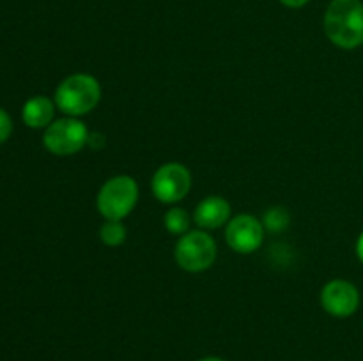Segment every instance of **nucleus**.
<instances>
[{"instance_id":"obj_14","label":"nucleus","mask_w":363,"mask_h":361,"mask_svg":"<svg viewBox=\"0 0 363 361\" xmlns=\"http://www.w3.org/2000/svg\"><path fill=\"white\" fill-rule=\"evenodd\" d=\"M11 133H13V120L6 110L0 108V144H4L11 137Z\"/></svg>"},{"instance_id":"obj_5","label":"nucleus","mask_w":363,"mask_h":361,"mask_svg":"<svg viewBox=\"0 0 363 361\" xmlns=\"http://www.w3.org/2000/svg\"><path fill=\"white\" fill-rule=\"evenodd\" d=\"M89 130L74 117H66L50 124L43 137V144L52 154L71 156L80 152L89 142Z\"/></svg>"},{"instance_id":"obj_17","label":"nucleus","mask_w":363,"mask_h":361,"mask_svg":"<svg viewBox=\"0 0 363 361\" xmlns=\"http://www.w3.org/2000/svg\"><path fill=\"white\" fill-rule=\"evenodd\" d=\"M199 361H225V360H222V357H216V356H206Z\"/></svg>"},{"instance_id":"obj_12","label":"nucleus","mask_w":363,"mask_h":361,"mask_svg":"<svg viewBox=\"0 0 363 361\" xmlns=\"http://www.w3.org/2000/svg\"><path fill=\"white\" fill-rule=\"evenodd\" d=\"M163 223H165V229L169 232L177 234V236H183L188 229H190V214H188L184 209L174 207L169 209L163 216Z\"/></svg>"},{"instance_id":"obj_8","label":"nucleus","mask_w":363,"mask_h":361,"mask_svg":"<svg viewBox=\"0 0 363 361\" xmlns=\"http://www.w3.org/2000/svg\"><path fill=\"white\" fill-rule=\"evenodd\" d=\"M321 304L333 317H350L360 306V292L347 280H332L323 287Z\"/></svg>"},{"instance_id":"obj_1","label":"nucleus","mask_w":363,"mask_h":361,"mask_svg":"<svg viewBox=\"0 0 363 361\" xmlns=\"http://www.w3.org/2000/svg\"><path fill=\"white\" fill-rule=\"evenodd\" d=\"M325 34L344 50L363 45L362 0H332L325 13Z\"/></svg>"},{"instance_id":"obj_16","label":"nucleus","mask_w":363,"mask_h":361,"mask_svg":"<svg viewBox=\"0 0 363 361\" xmlns=\"http://www.w3.org/2000/svg\"><path fill=\"white\" fill-rule=\"evenodd\" d=\"M357 255H358V258L363 262V232L360 234V237H358V241H357Z\"/></svg>"},{"instance_id":"obj_2","label":"nucleus","mask_w":363,"mask_h":361,"mask_svg":"<svg viewBox=\"0 0 363 361\" xmlns=\"http://www.w3.org/2000/svg\"><path fill=\"white\" fill-rule=\"evenodd\" d=\"M101 99V85L94 76L85 73L64 78L55 91V105L69 117H80L92 112Z\"/></svg>"},{"instance_id":"obj_15","label":"nucleus","mask_w":363,"mask_h":361,"mask_svg":"<svg viewBox=\"0 0 363 361\" xmlns=\"http://www.w3.org/2000/svg\"><path fill=\"white\" fill-rule=\"evenodd\" d=\"M284 6L293 7V9H298V7H303L305 4H308V0H280Z\"/></svg>"},{"instance_id":"obj_3","label":"nucleus","mask_w":363,"mask_h":361,"mask_svg":"<svg viewBox=\"0 0 363 361\" xmlns=\"http://www.w3.org/2000/svg\"><path fill=\"white\" fill-rule=\"evenodd\" d=\"M138 202V184L130 176H116L106 180L98 193V209L106 219H123Z\"/></svg>"},{"instance_id":"obj_9","label":"nucleus","mask_w":363,"mask_h":361,"mask_svg":"<svg viewBox=\"0 0 363 361\" xmlns=\"http://www.w3.org/2000/svg\"><path fill=\"white\" fill-rule=\"evenodd\" d=\"M230 216V204L222 197H208L195 207L194 218L202 229H220Z\"/></svg>"},{"instance_id":"obj_13","label":"nucleus","mask_w":363,"mask_h":361,"mask_svg":"<svg viewBox=\"0 0 363 361\" xmlns=\"http://www.w3.org/2000/svg\"><path fill=\"white\" fill-rule=\"evenodd\" d=\"M289 223V214L284 207H273L264 214V227L272 232H280Z\"/></svg>"},{"instance_id":"obj_11","label":"nucleus","mask_w":363,"mask_h":361,"mask_svg":"<svg viewBox=\"0 0 363 361\" xmlns=\"http://www.w3.org/2000/svg\"><path fill=\"white\" fill-rule=\"evenodd\" d=\"M99 239L106 246H119L126 241V227L119 219H106L99 229Z\"/></svg>"},{"instance_id":"obj_4","label":"nucleus","mask_w":363,"mask_h":361,"mask_svg":"<svg viewBox=\"0 0 363 361\" xmlns=\"http://www.w3.org/2000/svg\"><path fill=\"white\" fill-rule=\"evenodd\" d=\"M176 262L179 268L190 273H201L211 268L216 258V243L209 234L202 230L188 232L177 241Z\"/></svg>"},{"instance_id":"obj_10","label":"nucleus","mask_w":363,"mask_h":361,"mask_svg":"<svg viewBox=\"0 0 363 361\" xmlns=\"http://www.w3.org/2000/svg\"><path fill=\"white\" fill-rule=\"evenodd\" d=\"M53 113H55V106H53L52 99L45 98V96H34L28 99L23 105V122L28 127H48L53 120Z\"/></svg>"},{"instance_id":"obj_6","label":"nucleus","mask_w":363,"mask_h":361,"mask_svg":"<svg viewBox=\"0 0 363 361\" xmlns=\"http://www.w3.org/2000/svg\"><path fill=\"white\" fill-rule=\"evenodd\" d=\"M151 188L155 197L163 204L183 200L191 188L190 170L181 163H165L152 176Z\"/></svg>"},{"instance_id":"obj_7","label":"nucleus","mask_w":363,"mask_h":361,"mask_svg":"<svg viewBox=\"0 0 363 361\" xmlns=\"http://www.w3.org/2000/svg\"><path fill=\"white\" fill-rule=\"evenodd\" d=\"M227 244L238 253H254L264 241V225L250 214H240L225 229Z\"/></svg>"}]
</instances>
